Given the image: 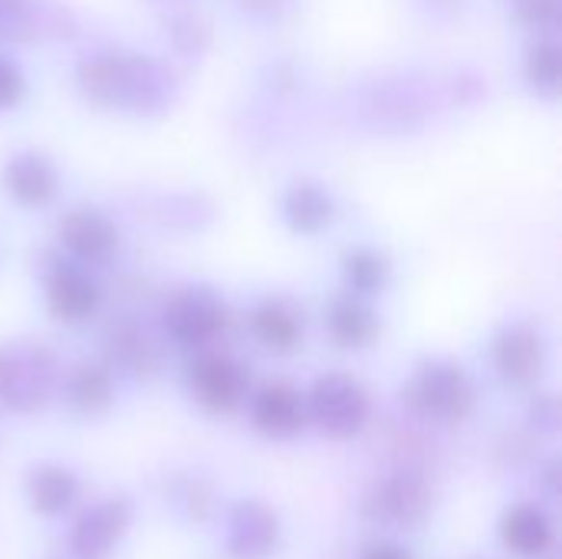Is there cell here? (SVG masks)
<instances>
[{"label": "cell", "instance_id": "cell-10", "mask_svg": "<svg viewBox=\"0 0 562 559\" xmlns=\"http://www.w3.org/2000/svg\"><path fill=\"white\" fill-rule=\"evenodd\" d=\"M494 362L510 385H533L547 369V343L530 326H510L494 343Z\"/></svg>", "mask_w": 562, "mask_h": 559}, {"label": "cell", "instance_id": "cell-13", "mask_svg": "<svg viewBox=\"0 0 562 559\" xmlns=\"http://www.w3.org/2000/svg\"><path fill=\"white\" fill-rule=\"evenodd\" d=\"M59 241L79 257V260H89V264H99L105 257H112L115 250V227L109 217H102L99 211H89V208H79V211H69L59 224Z\"/></svg>", "mask_w": 562, "mask_h": 559}, {"label": "cell", "instance_id": "cell-12", "mask_svg": "<svg viewBox=\"0 0 562 559\" xmlns=\"http://www.w3.org/2000/svg\"><path fill=\"white\" fill-rule=\"evenodd\" d=\"M79 497V481L69 468L63 465H36L30 474H26V501H30V511L46 517V521H56L63 514L72 511Z\"/></svg>", "mask_w": 562, "mask_h": 559}, {"label": "cell", "instance_id": "cell-3", "mask_svg": "<svg viewBox=\"0 0 562 559\" xmlns=\"http://www.w3.org/2000/svg\"><path fill=\"white\" fill-rule=\"evenodd\" d=\"M283 521L260 497H244L224 514V550L231 559H270L280 550Z\"/></svg>", "mask_w": 562, "mask_h": 559}, {"label": "cell", "instance_id": "cell-24", "mask_svg": "<svg viewBox=\"0 0 562 559\" xmlns=\"http://www.w3.org/2000/svg\"><path fill=\"white\" fill-rule=\"evenodd\" d=\"M23 96V76L13 63H3L0 59V109H10L16 105Z\"/></svg>", "mask_w": 562, "mask_h": 559}, {"label": "cell", "instance_id": "cell-17", "mask_svg": "<svg viewBox=\"0 0 562 559\" xmlns=\"http://www.w3.org/2000/svg\"><path fill=\"white\" fill-rule=\"evenodd\" d=\"M250 329L273 353H293L303 339V320L286 303H277V300H267L254 310Z\"/></svg>", "mask_w": 562, "mask_h": 559}, {"label": "cell", "instance_id": "cell-22", "mask_svg": "<svg viewBox=\"0 0 562 559\" xmlns=\"http://www.w3.org/2000/svg\"><path fill=\"white\" fill-rule=\"evenodd\" d=\"M181 507H184V514L191 517V521H211L214 517V511H217V497H214V491L207 488V484H201V481H191L184 491H181Z\"/></svg>", "mask_w": 562, "mask_h": 559}, {"label": "cell", "instance_id": "cell-8", "mask_svg": "<svg viewBox=\"0 0 562 559\" xmlns=\"http://www.w3.org/2000/svg\"><path fill=\"white\" fill-rule=\"evenodd\" d=\"M250 422L273 441H290L306 428V395L290 382H267L250 399Z\"/></svg>", "mask_w": 562, "mask_h": 559}, {"label": "cell", "instance_id": "cell-25", "mask_svg": "<svg viewBox=\"0 0 562 559\" xmlns=\"http://www.w3.org/2000/svg\"><path fill=\"white\" fill-rule=\"evenodd\" d=\"M359 559H415L412 557V550H405V547H398V544H389V540H379V544H369Z\"/></svg>", "mask_w": 562, "mask_h": 559}, {"label": "cell", "instance_id": "cell-1", "mask_svg": "<svg viewBox=\"0 0 562 559\" xmlns=\"http://www.w3.org/2000/svg\"><path fill=\"white\" fill-rule=\"evenodd\" d=\"M372 402L359 379L346 372H326L306 395V418L333 441L356 438L369 422Z\"/></svg>", "mask_w": 562, "mask_h": 559}, {"label": "cell", "instance_id": "cell-11", "mask_svg": "<svg viewBox=\"0 0 562 559\" xmlns=\"http://www.w3.org/2000/svg\"><path fill=\"white\" fill-rule=\"evenodd\" d=\"M501 540L517 557H543L553 547V521L540 504H514L501 521Z\"/></svg>", "mask_w": 562, "mask_h": 559}, {"label": "cell", "instance_id": "cell-20", "mask_svg": "<svg viewBox=\"0 0 562 559\" xmlns=\"http://www.w3.org/2000/svg\"><path fill=\"white\" fill-rule=\"evenodd\" d=\"M385 273L389 267L375 250H356L346 257V277L356 293H375L385 283Z\"/></svg>", "mask_w": 562, "mask_h": 559}, {"label": "cell", "instance_id": "cell-21", "mask_svg": "<svg viewBox=\"0 0 562 559\" xmlns=\"http://www.w3.org/2000/svg\"><path fill=\"white\" fill-rule=\"evenodd\" d=\"M530 82L540 89V92H557V82H560V49L557 43H537L533 53H530Z\"/></svg>", "mask_w": 562, "mask_h": 559}, {"label": "cell", "instance_id": "cell-18", "mask_svg": "<svg viewBox=\"0 0 562 559\" xmlns=\"http://www.w3.org/2000/svg\"><path fill=\"white\" fill-rule=\"evenodd\" d=\"M329 333L339 346L346 349H362L375 339L379 333V323L372 316L369 306H362L359 300L346 297V300H336L333 310H329Z\"/></svg>", "mask_w": 562, "mask_h": 559}, {"label": "cell", "instance_id": "cell-2", "mask_svg": "<svg viewBox=\"0 0 562 559\" xmlns=\"http://www.w3.org/2000/svg\"><path fill=\"white\" fill-rule=\"evenodd\" d=\"M412 409L438 425H458L474 412L477 392L468 372L454 362H428L415 372L408 385Z\"/></svg>", "mask_w": 562, "mask_h": 559}, {"label": "cell", "instance_id": "cell-9", "mask_svg": "<svg viewBox=\"0 0 562 559\" xmlns=\"http://www.w3.org/2000/svg\"><path fill=\"white\" fill-rule=\"evenodd\" d=\"M165 326H168L171 339L181 343V346H188V349L207 346L224 329V306H221V300L214 293L191 290V293L178 297L168 306Z\"/></svg>", "mask_w": 562, "mask_h": 559}, {"label": "cell", "instance_id": "cell-7", "mask_svg": "<svg viewBox=\"0 0 562 559\" xmlns=\"http://www.w3.org/2000/svg\"><path fill=\"white\" fill-rule=\"evenodd\" d=\"M188 389L211 415H231L247 399V369L224 353H204L188 372Z\"/></svg>", "mask_w": 562, "mask_h": 559}, {"label": "cell", "instance_id": "cell-4", "mask_svg": "<svg viewBox=\"0 0 562 559\" xmlns=\"http://www.w3.org/2000/svg\"><path fill=\"white\" fill-rule=\"evenodd\" d=\"M435 511L431 484L415 471H395L382 478L366 501V514L389 527H418Z\"/></svg>", "mask_w": 562, "mask_h": 559}, {"label": "cell", "instance_id": "cell-16", "mask_svg": "<svg viewBox=\"0 0 562 559\" xmlns=\"http://www.w3.org/2000/svg\"><path fill=\"white\" fill-rule=\"evenodd\" d=\"M63 392H66V402L69 409H76L79 415H102L112 399H115V382L109 376V369L95 366V362H82L76 366L66 382H63Z\"/></svg>", "mask_w": 562, "mask_h": 559}, {"label": "cell", "instance_id": "cell-19", "mask_svg": "<svg viewBox=\"0 0 562 559\" xmlns=\"http://www.w3.org/2000/svg\"><path fill=\"white\" fill-rule=\"evenodd\" d=\"M286 217H290V224H293L296 231L313 234V231H319V227H326V224L333 221V204H329V198H326L319 188H313V185H296V188L286 194Z\"/></svg>", "mask_w": 562, "mask_h": 559}, {"label": "cell", "instance_id": "cell-23", "mask_svg": "<svg viewBox=\"0 0 562 559\" xmlns=\"http://www.w3.org/2000/svg\"><path fill=\"white\" fill-rule=\"evenodd\" d=\"M514 7H517V16L537 30L550 26L560 13V0H514Z\"/></svg>", "mask_w": 562, "mask_h": 559}, {"label": "cell", "instance_id": "cell-15", "mask_svg": "<svg viewBox=\"0 0 562 559\" xmlns=\"http://www.w3.org/2000/svg\"><path fill=\"white\" fill-rule=\"evenodd\" d=\"M3 188L26 208H40L56 194V171L43 155H16L3 168Z\"/></svg>", "mask_w": 562, "mask_h": 559}, {"label": "cell", "instance_id": "cell-5", "mask_svg": "<svg viewBox=\"0 0 562 559\" xmlns=\"http://www.w3.org/2000/svg\"><path fill=\"white\" fill-rule=\"evenodd\" d=\"M56 389V366L46 353H0V405L10 412H36Z\"/></svg>", "mask_w": 562, "mask_h": 559}, {"label": "cell", "instance_id": "cell-14", "mask_svg": "<svg viewBox=\"0 0 562 559\" xmlns=\"http://www.w3.org/2000/svg\"><path fill=\"white\" fill-rule=\"evenodd\" d=\"M99 290L95 283L72 270V267H56L46 280V306L59 323H86L95 313Z\"/></svg>", "mask_w": 562, "mask_h": 559}, {"label": "cell", "instance_id": "cell-6", "mask_svg": "<svg viewBox=\"0 0 562 559\" xmlns=\"http://www.w3.org/2000/svg\"><path fill=\"white\" fill-rule=\"evenodd\" d=\"M132 504L128 497H102L89 504L69 527V550L76 559H109L125 530L132 527Z\"/></svg>", "mask_w": 562, "mask_h": 559}]
</instances>
